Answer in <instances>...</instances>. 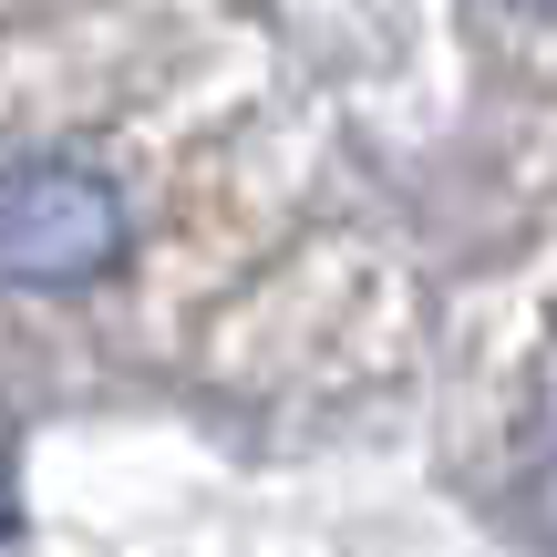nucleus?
Returning a JSON list of instances; mask_svg holds the SVG:
<instances>
[{"label": "nucleus", "mask_w": 557, "mask_h": 557, "mask_svg": "<svg viewBox=\"0 0 557 557\" xmlns=\"http://www.w3.org/2000/svg\"><path fill=\"white\" fill-rule=\"evenodd\" d=\"M506 11H557V0H506Z\"/></svg>", "instance_id": "7ed1b4c3"}, {"label": "nucleus", "mask_w": 557, "mask_h": 557, "mask_svg": "<svg viewBox=\"0 0 557 557\" xmlns=\"http://www.w3.org/2000/svg\"><path fill=\"white\" fill-rule=\"evenodd\" d=\"M527 517H537V537L557 547V444L537 455V475H527Z\"/></svg>", "instance_id": "f03ea898"}, {"label": "nucleus", "mask_w": 557, "mask_h": 557, "mask_svg": "<svg viewBox=\"0 0 557 557\" xmlns=\"http://www.w3.org/2000/svg\"><path fill=\"white\" fill-rule=\"evenodd\" d=\"M124 259V197L83 156L0 165V289H94Z\"/></svg>", "instance_id": "f257e3e1"}]
</instances>
